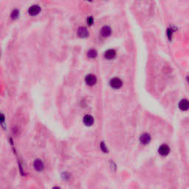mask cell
Returning <instances> with one entry per match:
<instances>
[{
	"label": "cell",
	"mask_w": 189,
	"mask_h": 189,
	"mask_svg": "<svg viewBox=\"0 0 189 189\" xmlns=\"http://www.w3.org/2000/svg\"><path fill=\"white\" fill-rule=\"evenodd\" d=\"M122 84V80L118 78H114L112 80H110V85L112 88L114 89H119L121 87Z\"/></svg>",
	"instance_id": "cell-1"
},
{
	"label": "cell",
	"mask_w": 189,
	"mask_h": 189,
	"mask_svg": "<svg viewBox=\"0 0 189 189\" xmlns=\"http://www.w3.org/2000/svg\"><path fill=\"white\" fill-rule=\"evenodd\" d=\"M85 81L86 83H87V84H88V85L90 86H92L96 83L97 78L96 77H95V76H94V75L89 74L86 76Z\"/></svg>",
	"instance_id": "cell-2"
},
{
	"label": "cell",
	"mask_w": 189,
	"mask_h": 189,
	"mask_svg": "<svg viewBox=\"0 0 189 189\" xmlns=\"http://www.w3.org/2000/svg\"><path fill=\"white\" fill-rule=\"evenodd\" d=\"M158 151H159V154L162 156H166V155H169V153L170 152V148L167 145H162L159 147V149H158Z\"/></svg>",
	"instance_id": "cell-3"
},
{
	"label": "cell",
	"mask_w": 189,
	"mask_h": 189,
	"mask_svg": "<svg viewBox=\"0 0 189 189\" xmlns=\"http://www.w3.org/2000/svg\"><path fill=\"white\" fill-rule=\"evenodd\" d=\"M41 10V8L38 5H32L28 10V13L29 14L31 15V16H36V15L38 14V13Z\"/></svg>",
	"instance_id": "cell-4"
},
{
	"label": "cell",
	"mask_w": 189,
	"mask_h": 189,
	"mask_svg": "<svg viewBox=\"0 0 189 189\" xmlns=\"http://www.w3.org/2000/svg\"><path fill=\"white\" fill-rule=\"evenodd\" d=\"M33 166H34V169L36 171H38V172H41L44 168V163H43L42 161L39 159H37L34 161V162H33Z\"/></svg>",
	"instance_id": "cell-5"
},
{
	"label": "cell",
	"mask_w": 189,
	"mask_h": 189,
	"mask_svg": "<svg viewBox=\"0 0 189 189\" xmlns=\"http://www.w3.org/2000/svg\"><path fill=\"white\" fill-rule=\"evenodd\" d=\"M78 35L81 38H85L89 36L88 30L85 27H80L78 30Z\"/></svg>",
	"instance_id": "cell-6"
},
{
	"label": "cell",
	"mask_w": 189,
	"mask_h": 189,
	"mask_svg": "<svg viewBox=\"0 0 189 189\" xmlns=\"http://www.w3.org/2000/svg\"><path fill=\"white\" fill-rule=\"evenodd\" d=\"M140 140L141 142V144L146 145V144H149V142L151 141V136L148 134H147V133H145V134H142L140 136Z\"/></svg>",
	"instance_id": "cell-7"
},
{
	"label": "cell",
	"mask_w": 189,
	"mask_h": 189,
	"mask_svg": "<svg viewBox=\"0 0 189 189\" xmlns=\"http://www.w3.org/2000/svg\"><path fill=\"white\" fill-rule=\"evenodd\" d=\"M94 123V118L92 115H87L84 117V123L87 126H90Z\"/></svg>",
	"instance_id": "cell-8"
},
{
	"label": "cell",
	"mask_w": 189,
	"mask_h": 189,
	"mask_svg": "<svg viewBox=\"0 0 189 189\" xmlns=\"http://www.w3.org/2000/svg\"><path fill=\"white\" fill-rule=\"evenodd\" d=\"M179 107H180V109H181V110H183V111L188 110V109H189L188 101L186 99L182 100V101L180 102V104H179Z\"/></svg>",
	"instance_id": "cell-9"
},
{
	"label": "cell",
	"mask_w": 189,
	"mask_h": 189,
	"mask_svg": "<svg viewBox=\"0 0 189 189\" xmlns=\"http://www.w3.org/2000/svg\"><path fill=\"white\" fill-rule=\"evenodd\" d=\"M101 33L104 37L109 36V35L111 34V28L109 26H104L101 29Z\"/></svg>",
	"instance_id": "cell-10"
},
{
	"label": "cell",
	"mask_w": 189,
	"mask_h": 189,
	"mask_svg": "<svg viewBox=\"0 0 189 189\" xmlns=\"http://www.w3.org/2000/svg\"><path fill=\"white\" fill-rule=\"evenodd\" d=\"M115 54H116V52L114 50L109 49L106 51L104 55H105V58H106L107 59H112V58H115Z\"/></svg>",
	"instance_id": "cell-11"
},
{
	"label": "cell",
	"mask_w": 189,
	"mask_h": 189,
	"mask_svg": "<svg viewBox=\"0 0 189 189\" xmlns=\"http://www.w3.org/2000/svg\"><path fill=\"white\" fill-rule=\"evenodd\" d=\"M87 55H88V57H90V58H95L97 55V51L94 49L90 50L88 51V52H87Z\"/></svg>",
	"instance_id": "cell-12"
},
{
	"label": "cell",
	"mask_w": 189,
	"mask_h": 189,
	"mask_svg": "<svg viewBox=\"0 0 189 189\" xmlns=\"http://www.w3.org/2000/svg\"><path fill=\"white\" fill-rule=\"evenodd\" d=\"M19 16V10H14L12 11L11 13V18L12 19H16Z\"/></svg>",
	"instance_id": "cell-13"
},
{
	"label": "cell",
	"mask_w": 189,
	"mask_h": 189,
	"mask_svg": "<svg viewBox=\"0 0 189 189\" xmlns=\"http://www.w3.org/2000/svg\"><path fill=\"white\" fill-rule=\"evenodd\" d=\"M92 23H93V18L91 17V16H90V17L87 18V24H90V25H91Z\"/></svg>",
	"instance_id": "cell-14"
},
{
	"label": "cell",
	"mask_w": 189,
	"mask_h": 189,
	"mask_svg": "<svg viewBox=\"0 0 189 189\" xmlns=\"http://www.w3.org/2000/svg\"><path fill=\"white\" fill-rule=\"evenodd\" d=\"M101 148H102L103 150H104V151H107V148H106V146L104 145V143H102V144H101Z\"/></svg>",
	"instance_id": "cell-15"
},
{
	"label": "cell",
	"mask_w": 189,
	"mask_h": 189,
	"mask_svg": "<svg viewBox=\"0 0 189 189\" xmlns=\"http://www.w3.org/2000/svg\"><path fill=\"white\" fill-rule=\"evenodd\" d=\"M52 189H60V188H58V187H55V188H53Z\"/></svg>",
	"instance_id": "cell-16"
}]
</instances>
